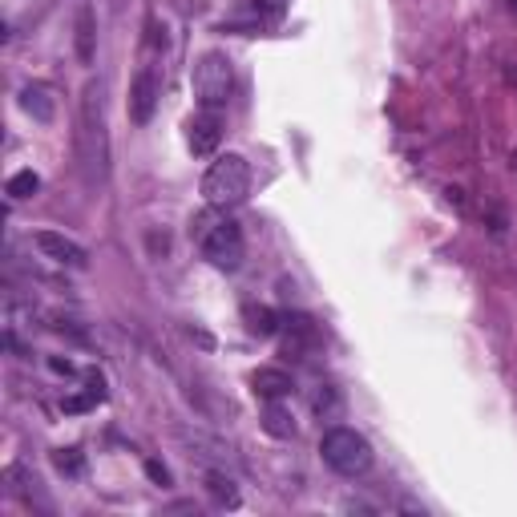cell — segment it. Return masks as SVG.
Listing matches in <instances>:
<instances>
[{
  "instance_id": "cell-20",
  "label": "cell",
  "mask_w": 517,
  "mask_h": 517,
  "mask_svg": "<svg viewBox=\"0 0 517 517\" xmlns=\"http://www.w3.org/2000/svg\"><path fill=\"white\" fill-rule=\"evenodd\" d=\"M146 473H150L154 481H162V485H170V473H166V465H158V461H146Z\"/></svg>"
},
{
  "instance_id": "cell-19",
  "label": "cell",
  "mask_w": 517,
  "mask_h": 517,
  "mask_svg": "<svg viewBox=\"0 0 517 517\" xmlns=\"http://www.w3.org/2000/svg\"><path fill=\"white\" fill-rule=\"evenodd\" d=\"M287 5H291V0H255V9H259V13H267L271 21H279Z\"/></svg>"
},
{
  "instance_id": "cell-11",
  "label": "cell",
  "mask_w": 517,
  "mask_h": 517,
  "mask_svg": "<svg viewBox=\"0 0 517 517\" xmlns=\"http://www.w3.org/2000/svg\"><path fill=\"white\" fill-rule=\"evenodd\" d=\"M251 388H255V396H263V400H283V396H291L295 380H291L283 368H259V372L251 376Z\"/></svg>"
},
{
  "instance_id": "cell-16",
  "label": "cell",
  "mask_w": 517,
  "mask_h": 517,
  "mask_svg": "<svg viewBox=\"0 0 517 517\" xmlns=\"http://www.w3.org/2000/svg\"><path fill=\"white\" fill-rule=\"evenodd\" d=\"M5 190H9V198H13V202L33 198V194L41 190V178H37L33 170H21V174H13V178H9V186H5Z\"/></svg>"
},
{
  "instance_id": "cell-18",
  "label": "cell",
  "mask_w": 517,
  "mask_h": 517,
  "mask_svg": "<svg viewBox=\"0 0 517 517\" xmlns=\"http://www.w3.org/2000/svg\"><path fill=\"white\" fill-rule=\"evenodd\" d=\"M336 404H340L336 388H324V392H316V400H312V408L320 412V417H328V412H336Z\"/></svg>"
},
{
  "instance_id": "cell-3",
  "label": "cell",
  "mask_w": 517,
  "mask_h": 517,
  "mask_svg": "<svg viewBox=\"0 0 517 517\" xmlns=\"http://www.w3.org/2000/svg\"><path fill=\"white\" fill-rule=\"evenodd\" d=\"M320 457L340 477H364L372 469V445H368V437L356 433V429H348V425H336V429L324 433Z\"/></svg>"
},
{
  "instance_id": "cell-8",
  "label": "cell",
  "mask_w": 517,
  "mask_h": 517,
  "mask_svg": "<svg viewBox=\"0 0 517 517\" xmlns=\"http://www.w3.org/2000/svg\"><path fill=\"white\" fill-rule=\"evenodd\" d=\"M33 243H37L53 263H61V267H73V271H85V267H89L85 247L73 243V239H65V235H57V231H37Z\"/></svg>"
},
{
  "instance_id": "cell-4",
  "label": "cell",
  "mask_w": 517,
  "mask_h": 517,
  "mask_svg": "<svg viewBox=\"0 0 517 517\" xmlns=\"http://www.w3.org/2000/svg\"><path fill=\"white\" fill-rule=\"evenodd\" d=\"M190 85H194V97L202 101V110H223L231 93H235V69H231V57L211 49L202 53L190 69Z\"/></svg>"
},
{
  "instance_id": "cell-7",
  "label": "cell",
  "mask_w": 517,
  "mask_h": 517,
  "mask_svg": "<svg viewBox=\"0 0 517 517\" xmlns=\"http://www.w3.org/2000/svg\"><path fill=\"white\" fill-rule=\"evenodd\" d=\"M158 97H162L158 73H154L150 65H142V69H138V77H134V85H130V118H134L138 126H146V122L154 118Z\"/></svg>"
},
{
  "instance_id": "cell-12",
  "label": "cell",
  "mask_w": 517,
  "mask_h": 517,
  "mask_svg": "<svg viewBox=\"0 0 517 517\" xmlns=\"http://www.w3.org/2000/svg\"><path fill=\"white\" fill-rule=\"evenodd\" d=\"M263 433H271L279 441H291L295 437V417H291L279 400H267V408H263Z\"/></svg>"
},
{
  "instance_id": "cell-2",
  "label": "cell",
  "mask_w": 517,
  "mask_h": 517,
  "mask_svg": "<svg viewBox=\"0 0 517 517\" xmlns=\"http://www.w3.org/2000/svg\"><path fill=\"white\" fill-rule=\"evenodd\" d=\"M251 190V166L243 154H223L211 162V170L202 174V194L211 202V211H227V206H239Z\"/></svg>"
},
{
  "instance_id": "cell-15",
  "label": "cell",
  "mask_w": 517,
  "mask_h": 517,
  "mask_svg": "<svg viewBox=\"0 0 517 517\" xmlns=\"http://www.w3.org/2000/svg\"><path fill=\"white\" fill-rule=\"evenodd\" d=\"M206 489H211V497H215L223 509H235V505H239L235 481H231V477H223V473H211V477H206Z\"/></svg>"
},
{
  "instance_id": "cell-9",
  "label": "cell",
  "mask_w": 517,
  "mask_h": 517,
  "mask_svg": "<svg viewBox=\"0 0 517 517\" xmlns=\"http://www.w3.org/2000/svg\"><path fill=\"white\" fill-rule=\"evenodd\" d=\"M21 110L29 118H37L41 126H49L57 118V101H53V89L49 85H25L21 89Z\"/></svg>"
},
{
  "instance_id": "cell-10",
  "label": "cell",
  "mask_w": 517,
  "mask_h": 517,
  "mask_svg": "<svg viewBox=\"0 0 517 517\" xmlns=\"http://www.w3.org/2000/svg\"><path fill=\"white\" fill-rule=\"evenodd\" d=\"M283 328H287V340H283L287 356H303L307 348H316V340H320L316 324L307 316H283Z\"/></svg>"
},
{
  "instance_id": "cell-17",
  "label": "cell",
  "mask_w": 517,
  "mask_h": 517,
  "mask_svg": "<svg viewBox=\"0 0 517 517\" xmlns=\"http://www.w3.org/2000/svg\"><path fill=\"white\" fill-rule=\"evenodd\" d=\"M53 465H57L65 477H81V473H85V457H81V449H57V453H53Z\"/></svg>"
},
{
  "instance_id": "cell-13",
  "label": "cell",
  "mask_w": 517,
  "mask_h": 517,
  "mask_svg": "<svg viewBox=\"0 0 517 517\" xmlns=\"http://www.w3.org/2000/svg\"><path fill=\"white\" fill-rule=\"evenodd\" d=\"M243 320H247V332H251V336H263V340H267V336H275V332H279V324H283V320L271 312V307H247Z\"/></svg>"
},
{
  "instance_id": "cell-5",
  "label": "cell",
  "mask_w": 517,
  "mask_h": 517,
  "mask_svg": "<svg viewBox=\"0 0 517 517\" xmlns=\"http://www.w3.org/2000/svg\"><path fill=\"white\" fill-rule=\"evenodd\" d=\"M190 235H198V247H202V255L211 259L219 271H239V267H243L247 243H243V231H239V223H231V219L202 223V219H198V227H190Z\"/></svg>"
},
{
  "instance_id": "cell-1",
  "label": "cell",
  "mask_w": 517,
  "mask_h": 517,
  "mask_svg": "<svg viewBox=\"0 0 517 517\" xmlns=\"http://www.w3.org/2000/svg\"><path fill=\"white\" fill-rule=\"evenodd\" d=\"M81 162L89 178H106L110 162V138H106V114H101V81H89L81 93V130H77Z\"/></svg>"
},
{
  "instance_id": "cell-6",
  "label": "cell",
  "mask_w": 517,
  "mask_h": 517,
  "mask_svg": "<svg viewBox=\"0 0 517 517\" xmlns=\"http://www.w3.org/2000/svg\"><path fill=\"white\" fill-rule=\"evenodd\" d=\"M186 142H190V154L194 158H206V154H215L219 142H223V118L219 110H202L186 122Z\"/></svg>"
},
{
  "instance_id": "cell-14",
  "label": "cell",
  "mask_w": 517,
  "mask_h": 517,
  "mask_svg": "<svg viewBox=\"0 0 517 517\" xmlns=\"http://www.w3.org/2000/svg\"><path fill=\"white\" fill-rule=\"evenodd\" d=\"M77 57L89 65L93 61V9L81 5L77 9Z\"/></svg>"
}]
</instances>
